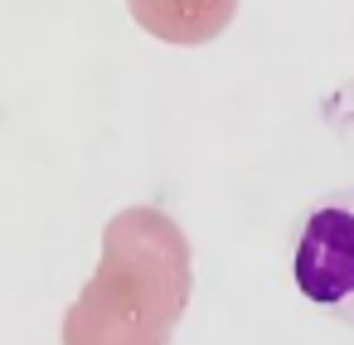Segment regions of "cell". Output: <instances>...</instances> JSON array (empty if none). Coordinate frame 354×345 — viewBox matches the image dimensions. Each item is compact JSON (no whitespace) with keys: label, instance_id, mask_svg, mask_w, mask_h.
Segmentation results:
<instances>
[{"label":"cell","instance_id":"obj_1","mask_svg":"<svg viewBox=\"0 0 354 345\" xmlns=\"http://www.w3.org/2000/svg\"><path fill=\"white\" fill-rule=\"evenodd\" d=\"M194 292V253L160 204H127L102 229V258L64 311V345H170Z\"/></svg>","mask_w":354,"mask_h":345},{"label":"cell","instance_id":"obj_2","mask_svg":"<svg viewBox=\"0 0 354 345\" xmlns=\"http://www.w3.org/2000/svg\"><path fill=\"white\" fill-rule=\"evenodd\" d=\"M291 277L310 306L354 326V190H335L306 214Z\"/></svg>","mask_w":354,"mask_h":345}]
</instances>
